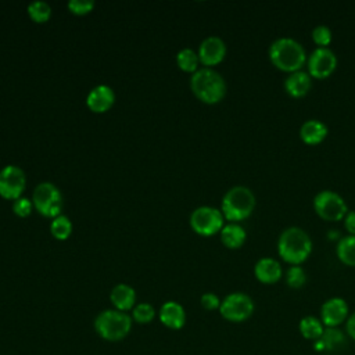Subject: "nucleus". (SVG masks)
<instances>
[{"label": "nucleus", "mask_w": 355, "mask_h": 355, "mask_svg": "<svg viewBox=\"0 0 355 355\" xmlns=\"http://www.w3.org/2000/svg\"><path fill=\"white\" fill-rule=\"evenodd\" d=\"M190 226L200 236H214L225 226V216L220 209L211 205L197 207L190 215Z\"/></svg>", "instance_id": "8"}, {"label": "nucleus", "mask_w": 355, "mask_h": 355, "mask_svg": "<svg viewBox=\"0 0 355 355\" xmlns=\"http://www.w3.org/2000/svg\"><path fill=\"white\" fill-rule=\"evenodd\" d=\"M133 319L128 312L112 309L101 311L93 322L94 331L105 341H121L128 337L132 330Z\"/></svg>", "instance_id": "5"}, {"label": "nucleus", "mask_w": 355, "mask_h": 355, "mask_svg": "<svg viewBox=\"0 0 355 355\" xmlns=\"http://www.w3.org/2000/svg\"><path fill=\"white\" fill-rule=\"evenodd\" d=\"M190 89L194 96L205 104H216L226 96L223 76L212 68H198L190 78Z\"/></svg>", "instance_id": "4"}, {"label": "nucleus", "mask_w": 355, "mask_h": 355, "mask_svg": "<svg viewBox=\"0 0 355 355\" xmlns=\"http://www.w3.org/2000/svg\"><path fill=\"white\" fill-rule=\"evenodd\" d=\"M324 324L322 323L320 318L313 316V315H306L304 316L300 323H298V331L300 334L309 341H316L322 337L323 331H324Z\"/></svg>", "instance_id": "22"}, {"label": "nucleus", "mask_w": 355, "mask_h": 355, "mask_svg": "<svg viewBox=\"0 0 355 355\" xmlns=\"http://www.w3.org/2000/svg\"><path fill=\"white\" fill-rule=\"evenodd\" d=\"M176 64L182 71L194 73L198 69V64H200L197 51H194L190 47H184L179 50L176 54Z\"/></svg>", "instance_id": "24"}, {"label": "nucleus", "mask_w": 355, "mask_h": 355, "mask_svg": "<svg viewBox=\"0 0 355 355\" xmlns=\"http://www.w3.org/2000/svg\"><path fill=\"white\" fill-rule=\"evenodd\" d=\"M257 207V197L254 191L243 184L230 187L222 197L220 211L226 220L241 222L250 218Z\"/></svg>", "instance_id": "3"}, {"label": "nucleus", "mask_w": 355, "mask_h": 355, "mask_svg": "<svg viewBox=\"0 0 355 355\" xmlns=\"http://www.w3.org/2000/svg\"><path fill=\"white\" fill-rule=\"evenodd\" d=\"M344 229L348 234L355 236V211H348L343 219Z\"/></svg>", "instance_id": "33"}, {"label": "nucleus", "mask_w": 355, "mask_h": 355, "mask_svg": "<svg viewBox=\"0 0 355 355\" xmlns=\"http://www.w3.org/2000/svg\"><path fill=\"white\" fill-rule=\"evenodd\" d=\"M159 322L171 329V330H180L186 323V311L182 304L178 301H165L159 311H158Z\"/></svg>", "instance_id": "15"}, {"label": "nucleus", "mask_w": 355, "mask_h": 355, "mask_svg": "<svg viewBox=\"0 0 355 355\" xmlns=\"http://www.w3.org/2000/svg\"><path fill=\"white\" fill-rule=\"evenodd\" d=\"M28 14L36 22H46L51 15V7L49 3L36 0L28 4Z\"/></svg>", "instance_id": "28"}, {"label": "nucleus", "mask_w": 355, "mask_h": 355, "mask_svg": "<svg viewBox=\"0 0 355 355\" xmlns=\"http://www.w3.org/2000/svg\"><path fill=\"white\" fill-rule=\"evenodd\" d=\"M50 232L55 239L65 240L72 233V222L69 220L68 216L61 214V215L53 218V220L50 223Z\"/></svg>", "instance_id": "26"}, {"label": "nucleus", "mask_w": 355, "mask_h": 355, "mask_svg": "<svg viewBox=\"0 0 355 355\" xmlns=\"http://www.w3.org/2000/svg\"><path fill=\"white\" fill-rule=\"evenodd\" d=\"M345 344V334L340 327H326L322 337L313 341L316 351H334Z\"/></svg>", "instance_id": "21"}, {"label": "nucleus", "mask_w": 355, "mask_h": 355, "mask_svg": "<svg viewBox=\"0 0 355 355\" xmlns=\"http://www.w3.org/2000/svg\"><path fill=\"white\" fill-rule=\"evenodd\" d=\"M329 133V128L327 125L320 121V119H306L301 123L300 130H298V136L302 140V143L308 144V146H318L320 144Z\"/></svg>", "instance_id": "18"}, {"label": "nucleus", "mask_w": 355, "mask_h": 355, "mask_svg": "<svg viewBox=\"0 0 355 355\" xmlns=\"http://www.w3.org/2000/svg\"><path fill=\"white\" fill-rule=\"evenodd\" d=\"M312 248L311 236L298 226L283 229L276 241L280 259L288 265H302L312 254Z\"/></svg>", "instance_id": "1"}, {"label": "nucleus", "mask_w": 355, "mask_h": 355, "mask_svg": "<svg viewBox=\"0 0 355 355\" xmlns=\"http://www.w3.org/2000/svg\"><path fill=\"white\" fill-rule=\"evenodd\" d=\"M220 302H222V300L215 293H204L200 298L201 306L207 311H215V309L219 311Z\"/></svg>", "instance_id": "32"}, {"label": "nucleus", "mask_w": 355, "mask_h": 355, "mask_svg": "<svg viewBox=\"0 0 355 355\" xmlns=\"http://www.w3.org/2000/svg\"><path fill=\"white\" fill-rule=\"evenodd\" d=\"M110 300L115 309L128 312V311L133 309L136 305V291L132 286L119 283L112 287V290L110 293Z\"/></svg>", "instance_id": "19"}, {"label": "nucleus", "mask_w": 355, "mask_h": 355, "mask_svg": "<svg viewBox=\"0 0 355 355\" xmlns=\"http://www.w3.org/2000/svg\"><path fill=\"white\" fill-rule=\"evenodd\" d=\"M67 6L71 12L76 15H83L92 11V8L94 7V1L93 0H69Z\"/></svg>", "instance_id": "31"}, {"label": "nucleus", "mask_w": 355, "mask_h": 355, "mask_svg": "<svg viewBox=\"0 0 355 355\" xmlns=\"http://www.w3.org/2000/svg\"><path fill=\"white\" fill-rule=\"evenodd\" d=\"M132 319L136 323L140 324H147L150 322L154 320L155 318V309L151 304L148 302H139L135 305V308L132 309Z\"/></svg>", "instance_id": "27"}, {"label": "nucleus", "mask_w": 355, "mask_h": 355, "mask_svg": "<svg viewBox=\"0 0 355 355\" xmlns=\"http://www.w3.org/2000/svg\"><path fill=\"white\" fill-rule=\"evenodd\" d=\"M306 57L305 47L294 37H277L268 47V58L270 64L287 73L302 69L306 64Z\"/></svg>", "instance_id": "2"}, {"label": "nucleus", "mask_w": 355, "mask_h": 355, "mask_svg": "<svg viewBox=\"0 0 355 355\" xmlns=\"http://www.w3.org/2000/svg\"><path fill=\"white\" fill-rule=\"evenodd\" d=\"M349 316V308L344 298L330 297L327 298L319 311V318L324 327H340Z\"/></svg>", "instance_id": "12"}, {"label": "nucleus", "mask_w": 355, "mask_h": 355, "mask_svg": "<svg viewBox=\"0 0 355 355\" xmlns=\"http://www.w3.org/2000/svg\"><path fill=\"white\" fill-rule=\"evenodd\" d=\"M345 334L355 341V312L349 313V316L345 320Z\"/></svg>", "instance_id": "34"}, {"label": "nucleus", "mask_w": 355, "mask_h": 355, "mask_svg": "<svg viewBox=\"0 0 355 355\" xmlns=\"http://www.w3.org/2000/svg\"><path fill=\"white\" fill-rule=\"evenodd\" d=\"M26 186L25 172L17 165H6L0 171V196L7 200L21 197Z\"/></svg>", "instance_id": "11"}, {"label": "nucleus", "mask_w": 355, "mask_h": 355, "mask_svg": "<svg viewBox=\"0 0 355 355\" xmlns=\"http://www.w3.org/2000/svg\"><path fill=\"white\" fill-rule=\"evenodd\" d=\"M312 205L316 215L326 222L343 220L349 211L344 197L329 189L318 191L312 200Z\"/></svg>", "instance_id": "6"}, {"label": "nucleus", "mask_w": 355, "mask_h": 355, "mask_svg": "<svg viewBox=\"0 0 355 355\" xmlns=\"http://www.w3.org/2000/svg\"><path fill=\"white\" fill-rule=\"evenodd\" d=\"M255 311L254 300L243 291H234L227 294L219 306V313L223 319L233 322V323H241L245 322L252 316Z\"/></svg>", "instance_id": "7"}, {"label": "nucleus", "mask_w": 355, "mask_h": 355, "mask_svg": "<svg viewBox=\"0 0 355 355\" xmlns=\"http://www.w3.org/2000/svg\"><path fill=\"white\" fill-rule=\"evenodd\" d=\"M226 51V43L223 42L222 37L208 36L200 43L197 54L200 58V64H202L207 68H211L223 61Z\"/></svg>", "instance_id": "13"}, {"label": "nucleus", "mask_w": 355, "mask_h": 355, "mask_svg": "<svg viewBox=\"0 0 355 355\" xmlns=\"http://www.w3.org/2000/svg\"><path fill=\"white\" fill-rule=\"evenodd\" d=\"M282 263L272 257H262L254 265V276L262 284H275L283 277Z\"/></svg>", "instance_id": "14"}, {"label": "nucleus", "mask_w": 355, "mask_h": 355, "mask_svg": "<svg viewBox=\"0 0 355 355\" xmlns=\"http://www.w3.org/2000/svg\"><path fill=\"white\" fill-rule=\"evenodd\" d=\"M284 282L293 290L302 288L306 283L305 269L301 265H290L284 272Z\"/></svg>", "instance_id": "25"}, {"label": "nucleus", "mask_w": 355, "mask_h": 355, "mask_svg": "<svg viewBox=\"0 0 355 355\" xmlns=\"http://www.w3.org/2000/svg\"><path fill=\"white\" fill-rule=\"evenodd\" d=\"M32 202H33V207L43 216L55 218L61 215L62 196L58 187L50 182H42L35 187Z\"/></svg>", "instance_id": "9"}, {"label": "nucleus", "mask_w": 355, "mask_h": 355, "mask_svg": "<svg viewBox=\"0 0 355 355\" xmlns=\"http://www.w3.org/2000/svg\"><path fill=\"white\" fill-rule=\"evenodd\" d=\"M338 60L330 47H316L306 57V72L312 79H326L337 68Z\"/></svg>", "instance_id": "10"}, {"label": "nucleus", "mask_w": 355, "mask_h": 355, "mask_svg": "<svg viewBox=\"0 0 355 355\" xmlns=\"http://www.w3.org/2000/svg\"><path fill=\"white\" fill-rule=\"evenodd\" d=\"M283 87L288 96H291L294 98H301V97H305L311 92L312 78L306 71L300 69V71L287 73V76L283 82Z\"/></svg>", "instance_id": "16"}, {"label": "nucleus", "mask_w": 355, "mask_h": 355, "mask_svg": "<svg viewBox=\"0 0 355 355\" xmlns=\"http://www.w3.org/2000/svg\"><path fill=\"white\" fill-rule=\"evenodd\" d=\"M32 208H33V202L32 200L26 198V197H19L17 200H14L12 202V211L15 215L21 216V218H25L28 215H31L32 212Z\"/></svg>", "instance_id": "30"}, {"label": "nucleus", "mask_w": 355, "mask_h": 355, "mask_svg": "<svg viewBox=\"0 0 355 355\" xmlns=\"http://www.w3.org/2000/svg\"><path fill=\"white\" fill-rule=\"evenodd\" d=\"M336 255L345 266H355V236L345 234L336 244Z\"/></svg>", "instance_id": "23"}, {"label": "nucleus", "mask_w": 355, "mask_h": 355, "mask_svg": "<svg viewBox=\"0 0 355 355\" xmlns=\"http://www.w3.org/2000/svg\"><path fill=\"white\" fill-rule=\"evenodd\" d=\"M219 236H220L222 244L232 250L240 248L247 240L245 229L240 223H236V222L225 223V226L219 232Z\"/></svg>", "instance_id": "20"}, {"label": "nucleus", "mask_w": 355, "mask_h": 355, "mask_svg": "<svg viewBox=\"0 0 355 355\" xmlns=\"http://www.w3.org/2000/svg\"><path fill=\"white\" fill-rule=\"evenodd\" d=\"M115 101V93L108 85L94 86L86 96L87 107L94 112L108 111Z\"/></svg>", "instance_id": "17"}, {"label": "nucleus", "mask_w": 355, "mask_h": 355, "mask_svg": "<svg viewBox=\"0 0 355 355\" xmlns=\"http://www.w3.org/2000/svg\"><path fill=\"white\" fill-rule=\"evenodd\" d=\"M312 42L316 44V47H329V44L333 40V32L327 25H316L311 32Z\"/></svg>", "instance_id": "29"}]
</instances>
